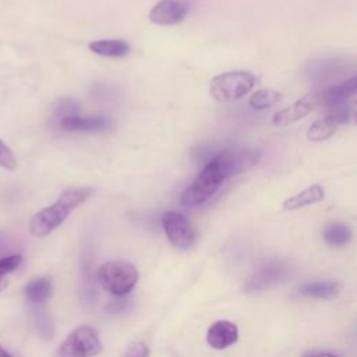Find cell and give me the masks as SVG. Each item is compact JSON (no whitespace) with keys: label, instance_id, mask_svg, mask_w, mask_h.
Instances as JSON below:
<instances>
[{"label":"cell","instance_id":"6da1fadb","mask_svg":"<svg viewBox=\"0 0 357 357\" xmlns=\"http://www.w3.org/2000/svg\"><path fill=\"white\" fill-rule=\"evenodd\" d=\"M95 194L92 187H78L70 188L61 192L56 202L36 212L29 220V233L33 237H46L53 230H56L70 213L88 201Z\"/></svg>","mask_w":357,"mask_h":357},{"label":"cell","instance_id":"7a4b0ae2","mask_svg":"<svg viewBox=\"0 0 357 357\" xmlns=\"http://www.w3.org/2000/svg\"><path fill=\"white\" fill-rule=\"evenodd\" d=\"M230 177V149H223L218 152L194 181L183 192L180 202L185 208H195L208 201L220 187V184Z\"/></svg>","mask_w":357,"mask_h":357},{"label":"cell","instance_id":"3957f363","mask_svg":"<svg viewBox=\"0 0 357 357\" xmlns=\"http://www.w3.org/2000/svg\"><path fill=\"white\" fill-rule=\"evenodd\" d=\"M98 280L100 286L116 297L127 296L134 290L139 280L137 266L124 259L106 261L98 269Z\"/></svg>","mask_w":357,"mask_h":357},{"label":"cell","instance_id":"277c9868","mask_svg":"<svg viewBox=\"0 0 357 357\" xmlns=\"http://www.w3.org/2000/svg\"><path fill=\"white\" fill-rule=\"evenodd\" d=\"M255 85V75L245 70L225 71L209 82V95L218 102L241 99Z\"/></svg>","mask_w":357,"mask_h":357},{"label":"cell","instance_id":"5b68a950","mask_svg":"<svg viewBox=\"0 0 357 357\" xmlns=\"http://www.w3.org/2000/svg\"><path fill=\"white\" fill-rule=\"evenodd\" d=\"M102 350L98 331L91 325H79L59 344L53 357H95Z\"/></svg>","mask_w":357,"mask_h":357},{"label":"cell","instance_id":"8992f818","mask_svg":"<svg viewBox=\"0 0 357 357\" xmlns=\"http://www.w3.org/2000/svg\"><path fill=\"white\" fill-rule=\"evenodd\" d=\"M162 227L169 243L174 248L188 250L197 243V229L187 216L177 211H167L163 213Z\"/></svg>","mask_w":357,"mask_h":357},{"label":"cell","instance_id":"52a82bcc","mask_svg":"<svg viewBox=\"0 0 357 357\" xmlns=\"http://www.w3.org/2000/svg\"><path fill=\"white\" fill-rule=\"evenodd\" d=\"M290 269L280 261H269L257 268L243 286V291H262L273 284H278L289 278Z\"/></svg>","mask_w":357,"mask_h":357},{"label":"cell","instance_id":"ba28073f","mask_svg":"<svg viewBox=\"0 0 357 357\" xmlns=\"http://www.w3.org/2000/svg\"><path fill=\"white\" fill-rule=\"evenodd\" d=\"M188 14V4L184 0H159L149 11V21L155 25H174Z\"/></svg>","mask_w":357,"mask_h":357},{"label":"cell","instance_id":"9c48e42d","mask_svg":"<svg viewBox=\"0 0 357 357\" xmlns=\"http://www.w3.org/2000/svg\"><path fill=\"white\" fill-rule=\"evenodd\" d=\"M356 86H357V78L351 77L350 79L340 82L337 85L329 86L324 91H315L317 103L318 106L335 109L340 105L347 103L349 99H353L356 93Z\"/></svg>","mask_w":357,"mask_h":357},{"label":"cell","instance_id":"30bf717a","mask_svg":"<svg viewBox=\"0 0 357 357\" xmlns=\"http://www.w3.org/2000/svg\"><path fill=\"white\" fill-rule=\"evenodd\" d=\"M318 106L317 103V96L315 92H310L297 102H294L291 106L284 107L279 112H276L272 117V123L276 127H284L291 123H296L297 120L305 117L310 114L315 107Z\"/></svg>","mask_w":357,"mask_h":357},{"label":"cell","instance_id":"8fae6325","mask_svg":"<svg viewBox=\"0 0 357 357\" xmlns=\"http://www.w3.org/2000/svg\"><path fill=\"white\" fill-rule=\"evenodd\" d=\"M110 120L106 116L82 117L79 114H70L59 121V127L68 132H99L110 128Z\"/></svg>","mask_w":357,"mask_h":357},{"label":"cell","instance_id":"7c38bea8","mask_svg":"<svg viewBox=\"0 0 357 357\" xmlns=\"http://www.w3.org/2000/svg\"><path fill=\"white\" fill-rule=\"evenodd\" d=\"M238 340V328L234 322L219 319L209 325L206 331V343L216 350L230 347Z\"/></svg>","mask_w":357,"mask_h":357},{"label":"cell","instance_id":"4fadbf2b","mask_svg":"<svg viewBox=\"0 0 357 357\" xmlns=\"http://www.w3.org/2000/svg\"><path fill=\"white\" fill-rule=\"evenodd\" d=\"M324 197H325L324 188L319 184H312V185L307 187L305 190H303V191L289 197L287 199H284L283 204H282V208L284 211L301 209L304 206L321 202L324 199Z\"/></svg>","mask_w":357,"mask_h":357},{"label":"cell","instance_id":"5bb4252c","mask_svg":"<svg viewBox=\"0 0 357 357\" xmlns=\"http://www.w3.org/2000/svg\"><path fill=\"white\" fill-rule=\"evenodd\" d=\"M340 283L335 280H318V282H307L300 287V294L305 297L332 300L340 293Z\"/></svg>","mask_w":357,"mask_h":357},{"label":"cell","instance_id":"9a60e30c","mask_svg":"<svg viewBox=\"0 0 357 357\" xmlns=\"http://www.w3.org/2000/svg\"><path fill=\"white\" fill-rule=\"evenodd\" d=\"M89 50L103 57H123L130 53V45L123 39H100L91 42Z\"/></svg>","mask_w":357,"mask_h":357},{"label":"cell","instance_id":"2e32d148","mask_svg":"<svg viewBox=\"0 0 357 357\" xmlns=\"http://www.w3.org/2000/svg\"><path fill=\"white\" fill-rule=\"evenodd\" d=\"M53 293V284L49 278H38L24 286V294L32 304L45 303Z\"/></svg>","mask_w":357,"mask_h":357},{"label":"cell","instance_id":"e0dca14e","mask_svg":"<svg viewBox=\"0 0 357 357\" xmlns=\"http://www.w3.org/2000/svg\"><path fill=\"white\" fill-rule=\"evenodd\" d=\"M339 126L336 116L333 113H329L328 116L314 121L308 131H307V138L310 141H324L332 137L336 131V127Z\"/></svg>","mask_w":357,"mask_h":357},{"label":"cell","instance_id":"ac0fdd59","mask_svg":"<svg viewBox=\"0 0 357 357\" xmlns=\"http://www.w3.org/2000/svg\"><path fill=\"white\" fill-rule=\"evenodd\" d=\"M322 237L328 245L343 247L350 243L351 230L343 223H331L324 229Z\"/></svg>","mask_w":357,"mask_h":357},{"label":"cell","instance_id":"d6986e66","mask_svg":"<svg viewBox=\"0 0 357 357\" xmlns=\"http://www.w3.org/2000/svg\"><path fill=\"white\" fill-rule=\"evenodd\" d=\"M282 99L280 93L272 89H259L257 92H254L250 99H248V105L252 109L257 110H262V109H268L275 106L279 100Z\"/></svg>","mask_w":357,"mask_h":357},{"label":"cell","instance_id":"ffe728a7","mask_svg":"<svg viewBox=\"0 0 357 357\" xmlns=\"http://www.w3.org/2000/svg\"><path fill=\"white\" fill-rule=\"evenodd\" d=\"M78 105L73 100V99H61L59 100V103L56 105L54 110H53V116H52V120L54 124H59V121L66 117V116H70V114H75L78 107Z\"/></svg>","mask_w":357,"mask_h":357},{"label":"cell","instance_id":"44dd1931","mask_svg":"<svg viewBox=\"0 0 357 357\" xmlns=\"http://www.w3.org/2000/svg\"><path fill=\"white\" fill-rule=\"evenodd\" d=\"M21 262H22L21 254H10L6 257H1L0 258V279H3V276L13 272L14 269H17Z\"/></svg>","mask_w":357,"mask_h":357},{"label":"cell","instance_id":"7402d4cb","mask_svg":"<svg viewBox=\"0 0 357 357\" xmlns=\"http://www.w3.org/2000/svg\"><path fill=\"white\" fill-rule=\"evenodd\" d=\"M0 166L7 170H14L17 167V159L13 151L0 139Z\"/></svg>","mask_w":357,"mask_h":357},{"label":"cell","instance_id":"603a6c76","mask_svg":"<svg viewBox=\"0 0 357 357\" xmlns=\"http://www.w3.org/2000/svg\"><path fill=\"white\" fill-rule=\"evenodd\" d=\"M123 357H149V347L144 342H135L126 350Z\"/></svg>","mask_w":357,"mask_h":357},{"label":"cell","instance_id":"cb8c5ba5","mask_svg":"<svg viewBox=\"0 0 357 357\" xmlns=\"http://www.w3.org/2000/svg\"><path fill=\"white\" fill-rule=\"evenodd\" d=\"M14 248V244L11 238L0 231V257H4L7 252H10Z\"/></svg>","mask_w":357,"mask_h":357},{"label":"cell","instance_id":"d4e9b609","mask_svg":"<svg viewBox=\"0 0 357 357\" xmlns=\"http://www.w3.org/2000/svg\"><path fill=\"white\" fill-rule=\"evenodd\" d=\"M304 357H337V356L333 353H329V351H311V353L305 354Z\"/></svg>","mask_w":357,"mask_h":357},{"label":"cell","instance_id":"484cf974","mask_svg":"<svg viewBox=\"0 0 357 357\" xmlns=\"http://www.w3.org/2000/svg\"><path fill=\"white\" fill-rule=\"evenodd\" d=\"M0 357H13V356L0 344Z\"/></svg>","mask_w":357,"mask_h":357},{"label":"cell","instance_id":"4316f807","mask_svg":"<svg viewBox=\"0 0 357 357\" xmlns=\"http://www.w3.org/2000/svg\"><path fill=\"white\" fill-rule=\"evenodd\" d=\"M7 284H8V282L6 279H0V291L4 290L7 287Z\"/></svg>","mask_w":357,"mask_h":357}]
</instances>
